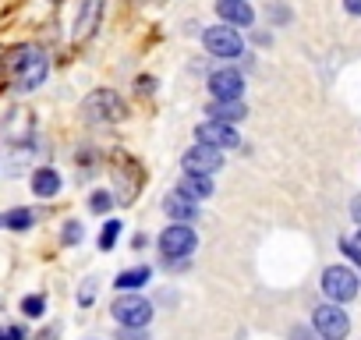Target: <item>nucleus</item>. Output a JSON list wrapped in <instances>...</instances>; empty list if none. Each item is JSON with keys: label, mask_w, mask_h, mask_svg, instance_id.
<instances>
[{"label": "nucleus", "mask_w": 361, "mask_h": 340, "mask_svg": "<svg viewBox=\"0 0 361 340\" xmlns=\"http://www.w3.org/2000/svg\"><path fill=\"white\" fill-rule=\"evenodd\" d=\"M92 294H96V287H92V284H85V287H82V305H89V301H92Z\"/></svg>", "instance_id": "393cba45"}, {"label": "nucleus", "mask_w": 361, "mask_h": 340, "mask_svg": "<svg viewBox=\"0 0 361 340\" xmlns=\"http://www.w3.org/2000/svg\"><path fill=\"white\" fill-rule=\"evenodd\" d=\"M89 206H92V213H106V210H110V206H114V199H110V195H106V192H96V195H92V202H89Z\"/></svg>", "instance_id": "412c9836"}, {"label": "nucleus", "mask_w": 361, "mask_h": 340, "mask_svg": "<svg viewBox=\"0 0 361 340\" xmlns=\"http://www.w3.org/2000/svg\"><path fill=\"white\" fill-rule=\"evenodd\" d=\"M4 227H11V231H25V227H32V213H29V210H11V213L4 217Z\"/></svg>", "instance_id": "a211bd4d"}, {"label": "nucleus", "mask_w": 361, "mask_h": 340, "mask_svg": "<svg viewBox=\"0 0 361 340\" xmlns=\"http://www.w3.org/2000/svg\"><path fill=\"white\" fill-rule=\"evenodd\" d=\"M0 340H25L22 326H0Z\"/></svg>", "instance_id": "b1692460"}, {"label": "nucleus", "mask_w": 361, "mask_h": 340, "mask_svg": "<svg viewBox=\"0 0 361 340\" xmlns=\"http://www.w3.org/2000/svg\"><path fill=\"white\" fill-rule=\"evenodd\" d=\"M163 213L173 217V220H180V224H192V220L199 217V202L188 199L185 192H173V195L163 199Z\"/></svg>", "instance_id": "9b49d317"}, {"label": "nucleus", "mask_w": 361, "mask_h": 340, "mask_svg": "<svg viewBox=\"0 0 361 340\" xmlns=\"http://www.w3.org/2000/svg\"><path fill=\"white\" fill-rule=\"evenodd\" d=\"M312 322H315V333H319L322 340H343L347 329H350L347 312L336 308V305H319L315 315H312Z\"/></svg>", "instance_id": "7ed1b4c3"}, {"label": "nucleus", "mask_w": 361, "mask_h": 340, "mask_svg": "<svg viewBox=\"0 0 361 340\" xmlns=\"http://www.w3.org/2000/svg\"><path fill=\"white\" fill-rule=\"evenodd\" d=\"M199 142H209L216 149H234V145H241V135L227 121H206V124H199Z\"/></svg>", "instance_id": "9d476101"}, {"label": "nucleus", "mask_w": 361, "mask_h": 340, "mask_svg": "<svg viewBox=\"0 0 361 340\" xmlns=\"http://www.w3.org/2000/svg\"><path fill=\"white\" fill-rule=\"evenodd\" d=\"M117 340H149V336H145V329H142V326H124Z\"/></svg>", "instance_id": "5701e85b"}, {"label": "nucleus", "mask_w": 361, "mask_h": 340, "mask_svg": "<svg viewBox=\"0 0 361 340\" xmlns=\"http://www.w3.org/2000/svg\"><path fill=\"white\" fill-rule=\"evenodd\" d=\"M117 234H121V224L117 220H110L106 227H103V234H99V248L106 252V248H114L117 245Z\"/></svg>", "instance_id": "6ab92c4d"}, {"label": "nucleus", "mask_w": 361, "mask_h": 340, "mask_svg": "<svg viewBox=\"0 0 361 340\" xmlns=\"http://www.w3.org/2000/svg\"><path fill=\"white\" fill-rule=\"evenodd\" d=\"M343 8H347L350 15H361V0H343Z\"/></svg>", "instance_id": "a878e982"}, {"label": "nucleus", "mask_w": 361, "mask_h": 340, "mask_svg": "<svg viewBox=\"0 0 361 340\" xmlns=\"http://www.w3.org/2000/svg\"><path fill=\"white\" fill-rule=\"evenodd\" d=\"M202 43L213 57H241V36L234 29H206L202 32Z\"/></svg>", "instance_id": "6e6552de"}, {"label": "nucleus", "mask_w": 361, "mask_h": 340, "mask_svg": "<svg viewBox=\"0 0 361 340\" xmlns=\"http://www.w3.org/2000/svg\"><path fill=\"white\" fill-rule=\"evenodd\" d=\"M145 280H149V266H138V269H131V273H121L114 287H121V291H138Z\"/></svg>", "instance_id": "f3484780"}, {"label": "nucleus", "mask_w": 361, "mask_h": 340, "mask_svg": "<svg viewBox=\"0 0 361 340\" xmlns=\"http://www.w3.org/2000/svg\"><path fill=\"white\" fill-rule=\"evenodd\" d=\"M4 68H8V75H11V82H15L18 89H36V85H43V78H47V71H50V64H47V57H43L39 47H18V50H11L8 61H4Z\"/></svg>", "instance_id": "f257e3e1"}, {"label": "nucleus", "mask_w": 361, "mask_h": 340, "mask_svg": "<svg viewBox=\"0 0 361 340\" xmlns=\"http://www.w3.org/2000/svg\"><path fill=\"white\" fill-rule=\"evenodd\" d=\"M185 170H192V174H216V170H224V152L209 142H199L185 152Z\"/></svg>", "instance_id": "423d86ee"}, {"label": "nucleus", "mask_w": 361, "mask_h": 340, "mask_svg": "<svg viewBox=\"0 0 361 340\" xmlns=\"http://www.w3.org/2000/svg\"><path fill=\"white\" fill-rule=\"evenodd\" d=\"M322 291L333 298V301H350L357 294V277L347 269V266H329L322 273Z\"/></svg>", "instance_id": "0eeeda50"}, {"label": "nucleus", "mask_w": 361, "mask_h": 340, "mask_svg": "<svg viewBox=\"0 0 361 340\" xmlns=\"http://www.w3.org/2000/svg\"><path fill=\"white\" fill-rule=\"evenodd\" d=\"M121 117H124V99L114 89H96L82 103V121H89V124H106V121H121Z\"/></svg>", "instance_id": "f03ea898"}, {"label": "nucleus", "mask_w": 361, "mask_h": 340, "mask_svg": "<svg viewBox=\"0 0 361 340\" xmlns=\"http://www.w3.org/2000/svg\"><path fill=\"white\" fill-rule=\"evenodd\" d=\"M99 11H103V0H85V8H82V15H78V22H75V40H85V36L96 29Z\"/></svg>", "instance_id": "2eb2a0df"}, {"label": "nucleus", "mask_w": 361, "mask_h": 340, "mask_svg": "<svg viewBox=\"0 0 361 340\" xmlns=\"http://www.w3.org/2000/svg\"><path fill=\"white\" fill-rule=\"evenodd\" d=\"M195 245H199V238H195V231L188 227V224H173V227H166L163 231V238H159V248H163V255H170V259H180V255H192L195 252Z\"/></svg>", "instance_id": "39448f33"}, {"label": "nucleus", "mask_w": 361, "mask_h": 340, "mask_svg": "<svg viewBox=\"0 0 361 340\" xmlns=\"http://www.w3.org/2000/svg\"><path fill=\"white\" fill-rule=\"evenodd\" d=\"M294 340H315V333H308V329H298V333H294Z\"/></svg>", "instance_id": "cd10ccee"}, {"label": "nucleus", "mask_w": 361, "mask_h": 340, "mask_svg": "<svg viewBox=\"0 0 361 340\" xmlns=\"http://www.w3.org/2000/svg\"><path fill=\"white\" fill-rule=\"evenodd\" d=\"M350 213H354V220H357V224H361V195H357V199H354V202H350Z\"/></svg>", "instance_id": "bb28decb"}, {"label": "nucleus", "mask_w": 361, "mask_h": 340, "mask_svg": "<svg viewBox=\"0 0 361 340\" xmlns=\"http://www.w3.org/2000/svg\"><path fill=\"white\" fill-rule=\"evenodd\" d=\"M209 114H213V121H227V124H234V121H241L248 110H245L238 99H216V103L209 107Z\"/></svg>", "instance_id": "dca6fc26"}, {"label": "nucleus", "mask_w": 361, "mask_h": 340, "mask_svg": "<svg viewBox=\"0 0 361 340\" xmlns=\"http://www.w3.org/2000/svg\"><path fill=\"white\" fill-rule=\"evenodd\" d=\"M216 15H220L224 22H231V25H252V22H255V11H252L248 0H220Z\"/></svg>", "instance_id": "f8f14e48"}, {"label": "nucleus", "mask_w": 361, "mask_h": 340, "mask_svg": "<svg viewBox=\"0 0 361 340\" xmlns=\"http://www.w3.org/2000/svg\"><path fill=\"white\" fill-rule=\"evenodd\" d=\"M177 192H185L188 199L199 202V199H209V195H213V181H209V174H192V170H188V174L180 178Z\"/></svg>", "instance_id": "ddd939ff"}, {"label": "nucleus", "mask_w": 361, "mask_h": 340, "mask_svg": "<svg viewBox=\"0 0 361 340\" xmlns=\"http://www.w3.org/2000/svg\"><path fill=\"white\" fill-rule=\"evenodd\" d=\"M75 241H82V224H64V245H75Z\"/></svg>", "instance_id": "4be33fe9"}, {"label": "nucleus", "mask_w": 361, "mask_h": 340, "mask_svg": "<svg viewBox=\"0 0 361 340\" xmlns=\"http://www.w3.org/2000/svg\"><path fill=\"white\" fill-rule=\"evenodd\" d=\"M209 92H213L216 99H241V92H245V78H241V71H234V68L213 71V78H209Z\"/></svg>", "instance_id": "1a4fd4ad"}, {"label": "nucleus", "mask_w": 361, "mask_h": 340, "mask_svg": "<svg viewBox=\"0 0 361 340\" xmlns=\"http://www.w3.org/2000/svg\"><path fill=\"white\" fill-rule=\"evenodd\" d=\"M110 312H114V319H117L121 326H145V322L152 319V305H149L145 298H138V294H121V298L110 305Z\"/></svg>", "instance_id": "20e7f679"}, {"label": "nucleus", "mask_w": 361, "mask_h": 340, "mask_svg": "<svg viewBox=\"0 0 361 340\" xmlns=\"http://www.w3.org/2000/svg\"><path fill=\"white\" fill-rule=\"evenodd\" d=\"M22 312H25V315H32V319H36V315H43V298H39V294L25 298V301H22Z\"/></svg>", "instance_id": "aec40b11"}, {"label": "nucleus", "mask_w": 361, "mask_h": 340, "mask_svg": "<svg viewBox=\"0 0 361 340\" xmlns=\"http://www.w3.org/2000/svg\"><path fill=\"white\" fill-rule=\"evenodd\" d=\"M354 245H357V248H361V231H357V241H354Z\"/></svg>", "instance_id": "c85d7f7f"}, {"label": "nucleus", "mask_w": 361, "mask_h": 340, "mask_svg": "<svg viewBox=\"0 0 361 340\" xmlns=\"http://www.w3.org/2000/svg\"><path fill=\"white\" fill-rule=\"evenodd\" d=\"M32 192L39 199H54L61 192V174H57V170H50V166L36 170V174H32Z\"/></svg>", "instance_id": "4468645a"}]
</instances>
